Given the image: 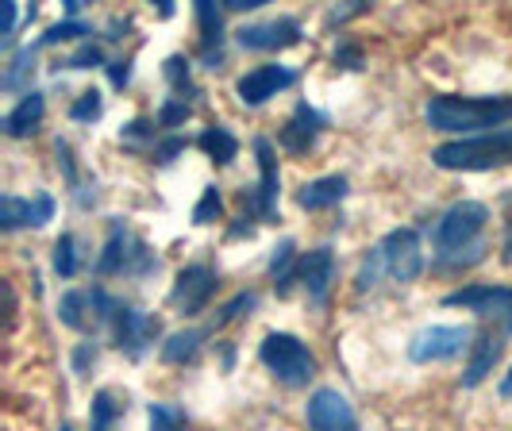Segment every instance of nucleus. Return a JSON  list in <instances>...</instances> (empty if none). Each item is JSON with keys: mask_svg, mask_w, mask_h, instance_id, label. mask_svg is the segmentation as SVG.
Segmentation results:
<instances>
[{"mask_svg": "<svg viewBox=\"0 0 512 431\" xmlns=\"http://www.w3.org/2000/svg\"><path fill=\"white\" fill-rule=\"evenodd\" d=\"M512 120V97H432L428 124L432 131H501Z\"/></svg>", "mask_w": 512, "mask_h": 431, "instance_id": "f257e3e1", "label": "nucleus"}, {"mask_svg": "<svg viewBox=\"0 0 512 431\" xmlns=\"http://www.w3.org/2000/svg\"><path fill=\"white\" fill-rule=\"evenodd\" d=\"M489 224V208L478 201L451 204L436 224V254L443 262L470 266L482 262V231Z\"/></svg>", "mask_w": 512, "mask_h": 431, "instance_id": "f03ea898", "label": "nucleus"}, {"mask_svg": "<svg viewBox=\"0 0 512 431\" xmlns=\"http://www.w3.org/2000/svg\"><path fill=\"white\" fill-rule=\"evenodd\" d=\"M432 162L439 170H497L512 162V127L486 131L474 139H455L432 151Z\"/></svg>", "mask_w": 512, "mask_h": 431, "instance_id": "7ed1b4c3", "label": "nucleus"}, {"mask_svg": "<svg viewBox=\"0 0 512 431\" xmlns=\"http://www.w3.org/2000/svg\"><path fill=\"white\" fill-rule=\"evenodd\" d=\"M258 355H262L266 370L282 381V385H293V389H297V385H308V381L316 378V355L308 351L297 335L270 331V335L262 339V351H258Z\"/></svg>", "mask_w": 512, "mask_h": 431, "instance_id": "20e7f679", "label": "nucleus"}, {"mask_svg": "<svg viewBox=\"0 0 512 431\" xmlns=\"http://www.w3.org/2000/svg\"><path fill=\"white\" fill-rule=\"evenodd\" d=\"M158 270V258L154 251H147V243H139L124 224H112V235L104 243V254L97 258V274L108 278V274H151Z\"/></svg>", "mask_w": 512, "mask_h": 431, "instance_id": "39448f33", "label": "nucleus"}, {"mask_svg": "<svg viewBox=\"0 0 512 431\" xmlns=\"http://www.w3.org/2000/svg\"><path fill=\"white\" fill-rule=\"evenodd\" d=\"M378 254H382V266L385 274L401 285L420 278L424 270V247H420V235L412 228H397L389 231L382 243H378Z\"/></svg>", "mask_w": 512, "mask_h": 431, "instance_id": "423d86ee", "label": "nucleus"}, {"mask_svg": "<svg viewBox=\"0 0 512 431\" xmlns=\"http://www.w3.org/2000/svg\"><path fill=\"white\" fill-rule=\"evenodd\" d=\"M470 347V328L466 324H439V328H424L409 343L412 362H447V358L462 355Z\"/></svg>", "mask_w": 512, "mask_h": 431, "instance_id": "0eeeda50", "label": "nucleus"}, {"mask_svg": "<svg viewBox=\"0 0 512 431\" xmlns=\"http://www.w3.org/2000/svg\"><path fill=\"white\" fill-rule=\"evenodd\" d=\"M258 170L262 181L255 185V193H243V204L258 212L262 220H278V193H282V178H278V158H274V143L270 139H255Z\"/></svg>", "mask_w": 512, "mask_h": 431, "instance_id": "6e6552de", "label": "nucleus"}, {"mask_svg": "<svg viewBox=\"0 0 512 431\" xmlns=\"http://www.w3.org/2000/svg\"><path fill=\"white\" fill-rule=\"evenodd\" d=\"M308 431H359V416L339 389H316L308 397Z\"/></svg>", "mask_w": 512, "mask_h": 431, "instance_id": "1a4fd4ad", "label": "nucleus"}, {"mask_svg": "<svg viewBox=\"0 0 512 431\" xmlns=\"http://www.w3.org/2000/svg\"><path fill=\"white\" fill-rule=\"evenodd\" d=\"M443 305L451 308H470L478 316H497L505 320L512 335V289L509 285H470V289H455L443 297Z\"/></svg>", "mask_w": 512, "mask_h": 431, "instance_id": "9d476101", "label": "nucleus"}, {"mask_svg": "<svg viewBox=\"0 0 512 431\" xmlns=\"http://www.w3.org/2000/svg\"><path fill=\"white\" fill-rule=\"evenodd\" d=\"M243 51H285L293 43H301V24L293 16H278L266 24H247L235 31Z\"/></svg>", "mask_w": 512, "mask_h": 431, "instance_id": "9b49d317", "label": "nucleus"}, {"mask_svg": "<svg viewBox=\"0 0 512 431\" xmlns=\"http://www.w3.org/2000/svg\"><path fill=\"white\" fill-rule=\"evenodd\" d=\"M297 81V74L289 70V66H278V62H270V66H255L251 74L239 77V85H235V93H239V101L258 108V104H266L270 97H278L282 89H289Z\"/></svg>", "mask_w": 512, "mask_h": 431, "instance_id": "f8f14e48", "label": "nucleus"}, {"mask_svg": "<svg viewBox=\"0 0 512 431\" xmlns=\"http://www.w3.org/2000/svg\"><path fill=\"white\" fill-rule=\"evenodd\" d=\"M112 331H116V347L128 351L131 358H139L158 339L162 324L147 312H139V308H120L116 320H112Z\"/></svg>", "mask_w": 512, "mask_h": 431, "instance_id": "ddd939ff", "label": "nucleus"}, {"mask_svg": "<svg viewBox=\"0 0 512 431\" xmlns=\"http://www.w3.org/2000/svg\"><path fill=\"white\" fill-rule=\"evenodd\" d=\"M216 270L212 266H185L178 274V281H174V305L185 312V316H197L201 308L212 301V293H216Z\"/></svg>", "mask_w": 512, "mask_h": 431, "instance_id": "4468645a", "label": "nucleus"}, {"mask_svg": "<svg viewBox=\"0 0 512 431\" xmlns=\"http://www.w3.org/2000/svg\"><path fill=\"white\" fill-rule=\"evenodd\" d=\"M47 220H54V201L47 193H39L35 201H20V197H4L0 201V228H43Z\"/></svg>", "mask_w": 512, "mask_h": 431, "instance_id": "2eb2a0df", "label": "nucleus"}, {"mask_svg": "<svg viewBox=\"0 0 512 431\" xmlns=\"http://www.w3.org/2000/svg\"><path fill=\"white\" fill-rule=\"evenodd\" d=\"M324 116L312 108V104H297V112L289 116V124L282 127V147L293 154H305L316 139H320V131H324Z\"/></svg>", "mask_w": 512, "mask_h": 431, "instance_id": "dca6fc26", "label": "nucleus"}, {"mask_svg": "<svg viewBox=\"0 0 512 431\" xmlns=\"http://www.w3.org/2000/svg\"><path fill=\"white\" fill-rule=\"evenodd\" d=\"M297 278L305 281L308 297L320 305L324 297H328V289H332L335 281V254L328 247H316V251H308L301 258V266H297Z\"/></svg>", "mask_w": 512, "mask_h": 431, "instance_id": "f3484780", "label": "nucleus"}, {"mask_svg": "<svg viewBox=\"0 0 512 431\" xmlns=\"http://www.w3.org/2000/svg\"><path fill=\"white\" fill-rule=\"evenodd\" d=\"M43 112H47L43 93H31V89H27L24 101H20L12 112H8V116H4V135H12V139H24V135H31L35 127L43 124Z\"/></svg>", "mask_w": 512, "mask_h": 431, "instance_id": "a211bd4d", "label": "nucleus"}, {"mask_svg": "<svg viewBox=\"0 0 512 431\" xmlns=\"http://www.w3.org/2000/svg\"><path fill=\"white\" fill-rule=\"evenodd\" d=\"M505 351V343L497 339V335H482L478 343H474V351H470V362H466V374H462V385H482L486 374H493V366H497V358Z\"/></svg>", "mask_w": 512, "mask_h": 431, "instance_id": "6ab92c4d", "label": "nucleus"}, {"mask_svg": "<svg viewBox=\"0 0 512 431\" xmlns=\"http://www.w3.org/2000/svg\"><path fill=\"white\" fill-rule=\"evenodd\" d=\"M347 197V178L343 174H332V178H316L308 181L305 189L297 193V204L308 208V212H320V208H332Z\"/></svg>", "mask_w": 512, "mask_h": 431, "instance_id": "aec40b11", "label": "nucleus"}, {"mask_svg": "<svg viewBox=\"0 0 512 431\" xmlns=\"http://www.w3.org/2000/svg\"><path fill=\"white\" fill-rule=\"evenodd\" d=\"M124 408H128V401L116 389H101L93 397V408H89V431H112L116 420L124 416Z\"/></svg>", "mask_w": 512, "mask_h": 431, "instance_id": "412c9836", "label": "nucleus"}, {"mask_svg": "<svg viewBox=\"0 0 512 431\" xmlns=\"http://www.w3.org/2000/svg\"><path fill=\"white\" fill-rule=\"evenodd\" d=\"M197 20H201V47H205V58L208 62H220V31H224V20H220V8L216 4H208V0H201L197 4Z\"/></svg>", "mask_w": 512, "mask_h": 431, "instance_id": "4be33fe9", "label": "nucleus"}, {"mask_svg": "<svg viewBox=\"0 0 512 431\" xmlns=\"http://www.w3.org/2000/svg\"><path fill=\"white\" fill-rule=\"evenodd\" d=\"M197 143H201V151H205L212 162H220V166H228L231 158L239 154V139L231 135L228 127H220V124L208 127V131L201 135V139H197Z\"/></svg>", "mask_w": 512, "mask_h": 431, "instance_id": "5701e85b", "label": "nucleus"}, {"mask_svg": "<svg viewBox=\"0 0 512 431\" xmlns=\"http://www.w3.org/2000/svg\"><path fill=\"white\" fill-rule=\"evenodd\" d=\"M205 335L208 331H201V328H189V331L170 335V339H166V347H162V358H166V362H189V358L201 351Z\"/></svg>", "mask_w": 512, "mask_h": 431, "instance_id": "b1692460", "label": "nucleus"}, {"mask_svg": "<svg viewBox=\"0 0 512 431\" xmlns=\"http://www.w3.org/2000/svg\"><path fill=\"white\" fill-rule=\"evenodd\" d=\"M93 305V297L89 293H66L62 297V305H58V316H62V324L74 331H85L89 324H85V308Z\"/></svg>", "mask_w": 512, "mask_h": 431, "instance_id": "393cba45", "label": "nucleus"}, {"mask_svg": "<svg viewBox=\"0 0 512 431\" xmlns=\"http://www.w3.org/2000/svg\"><path fill=\"white\" fill-rule=\"evenodd\" d=\"M101 112H104V97L97 89H85V93L70 104V120H77V124H93V120H101Z\"/></svg>", "mask_w": 512, "mask_h": 431, "instance_id": "a878e982", "label": "nucleus"}, {"mask_svg": "<svg viewBox=\"0 0 512 431\" xmlns=\"http://www.w3.org/2000/svg\"><path fill=\"white\" fill-rule=\"evenodd\" d=\"M54 270H58L62 278H74L77 274V239L74 235H62V239L54 243Z\"/></svg>", "mask_w": 512, "mask_h": 431, "instance_id": "bb28decb", "label": "nucleus"}, {"mask_svg": "<svg viewBox=\"0 0 512 431\" xmlns=\"http://www.w3.org/2000/svg\"><path fill=\"white\" fill-rule=\"evenodd\" d=\"M151 431H189L181 408L174 405H151Z\"/></svg>", "mask_w": 512, "mask_h": 431, "instance_id": "cd10ccee", "label": "nucleus"}, {"mask_svg": "<svg viewBox=\"0 0 512 431\" xmlns=\"http://www.w3.org/2000/svg\"><path fill=\"white\" fill-rule=\"evenodd\" d=\"M220 212H224L220 189H216V185H208L205 193H201V201H197V208H193V224H212Z\"/></svg>", "mask_w": 512, "mask_h": 431, "instance_id": "c85d7f7f", "label": "nucleus"}, {"mask_svg": "<svg viewBox=\"0 0 512 431\" xmlns=\"http://www.w3.org/2000/svg\"><path fill=\"white\" fill-rule=\"evenodd\" d=\"M77 35H93V27L85 24V20H66V24H54L47 35H43V43L51 47V43H62V39H77Z\"/></svg>", "mask_w": 512, "mask_h": 431, "instance_id": "c756f323", "label": "nucleus"}, {"mask_svg": "<svg viewBox=\"0 0 512 431\" xmlns=\"http://www.w3.org/2000/svg\"><path fill=\"white\" fill-rule=\"evenodd\" d=\"M193 116V104L189 101H166L162 112H158V127H178Z\"/></svg>", "mask_w": 512, "mask_h": 431, "instance_id": "7c9ffc66", "label": "nucleus"}, {"mask_svg": "<svg viewBox=\"0 0 512 431\" xmlns=\"http://www.w3.org/2000/svg\"><path fill=\"white\" fill-rule=\"evenodd\" d=\"M101 62H104V54L97 43H85V47H77V51L66 58L70 70H93V66H101Z\"/></svg>", "mask_w": 512, "mask_h": 431, "instance_id": "2f4dec72", "label": "nucleus"}, {"mask_svg": "<svg viewBox=\"0 0 512 431\" xmlns=\"http://www.w3.org/2000/svg\"><path fill=\"white\" fill-rule=\"evenodd\" d=\"M166 77H170V85L178 89V93H193V81H189V62L185 58H166Z\"/></svg>", "mask_w": 512, "mask_h": 431, "instance_id": "473e14b6", "label": "nucleus"}, {"mask_svg": "<svg viewBox=\"0 0 512 431\" xmlns=\"http://www.w3.org/2000/svg\"><path fill=\"white\" fill-rule=\"evenodd\" d=\"M243 308H255V293H239V297H235V301L216 316V328H224V324H231V320H239V316H243Z\"/></svg>", "mask_w": 512, "mask_h": 431, "instance_id": "72a5a7b5", "label": "nucleus"}, {"mask_svg": "<svg viewBox=\"0 0 512 431\" xmlns=\"http://www.w3.org/2000/svg\"><path fill=\"white\" fill-rule=\"evenodd\" d=\"M335 66H343V70H362V51L351 47V43H343V47L335 51Z\"/></svg>", "mask_w": 512, "mask_h": 431, "instance_id": "f704fd0d", "label": "nucleus"}, {"mask_svg": "<svg viewBox=\"0 0 512 431\" xmlns=\"http://www.w3.org/2000/svg\"><path fill=\"white\" fill-rule=\"evenodd\" d=\"M108 77H112V85H116V89H124V85L131 81V62H128V58L108 62Z\"/></svg>", "mask_w": 512, "mask_h": 431, "instance_id": "c9c22d12", "label": "nucleus"}, {"mask_svg": "<svg viewBox=\"0 0 512 431\" xmlns=\"http://www.w3.org/2000/svg\"><path fill=\"white\" fill-rule=\"evenodd\" d=\"M89 362H97V347H93V343H81V347H77V355H74V370L77 374H85V370H89Z\"/></svg>", "mask_w": 512, "mask_h": 431, "instance_id": "e433bc0d", "label": "nucleus"}, {"mask_svg": "<svg viewBox=\"0 0 512 431\" xmlns=\"http://www.w3.org/2000/svg\"><path fill=\"white\" fill-rule=\"evenodd\" d=\"M185 151V139H166L162 147H154V158L158 162H174V154H181Z\"/></svg>", "mask_w": 512, "mask_h": 431, "instance_id": "4c0bfd02", "label": "nucleus"}, {"mask_svg": "<svg viewBox=\"0 0 512 431\" xmlns=\"http://www.w3.org/2000/svg\"><path fill=\"white\" fill-rule=\"evenodd\" d=\"M147 135H151V124H147V120H135V124L124 127L120 139H124V143H135V139H147Z\"/></svg>", "mask_w": 512, "mask_h": 431, "instance_id": "58836bf2", "label": "nucleus"}, {"mask_svg": "<svg viewBox=\"0 0 512 431\" xmlns=\"http://www.w3.org/2000/svg\"><path fill=\"white\" fill-rule=\"evenodd\" d=\"M16 20H20V8H16V4H4V39H12Z\"/></svg>", "mask_w": 512, "mask_h": 431, "instance_id": "ea45409f", "label": "nucleus"}, {"mask_svg": "<svg viewBox=\"0 0 512 431\" xmlns=\"http://www.w3.org/2000/svg\"><path fill=\"white\" fill-rule=\"evenodd\" d=\"M266 0H224V8L228 12H255V8H262Z\"/></svg>", "mask_w": 512, "mask_h": 431, "instance_id": "a19ab883", "label": "nucleus"}, {"mask_svg": "<svg viewBox=\"0 0 512 431\" xmlns=\"http://www.w3.org/2000/svg\"><path fill=\"white\" fill-rule=\"evenodd\" d=\"M501 397H505V401H512V370L505 374V381H501Z\"/></svg>", "mask_w": 512, "mask_h": 431, "instance_id": "79ce46f5", "label": "nucleus"}, {"mask_svg": "<svg viewBox=\"0 0 512 431\" xmlns=\"http://www.w3.org/2000/svg\"><path fill=\"white\" fill-rule=\"evenodd\" d=\"M505 254L512 258V216H509V235H505Z\"/></svg>", "mask_w": 512, "mask_h": 431, "instance_id": "37998d69", "label": "nucleus"}, {"mask_svg": "<svg viewBox=\"0 0 512 431\" xmlns=\"http://www.w3.org/2000/svg\"><path fill=\"white\" fill-rule=\"evenodd\" d=\"M62 431H74V428H70V424H62Z\"/></svg>", "mask_w": 512, "mask_h": 431, "instance_id": "c03bdc74", "label": "nucleus"}]
</instances>
